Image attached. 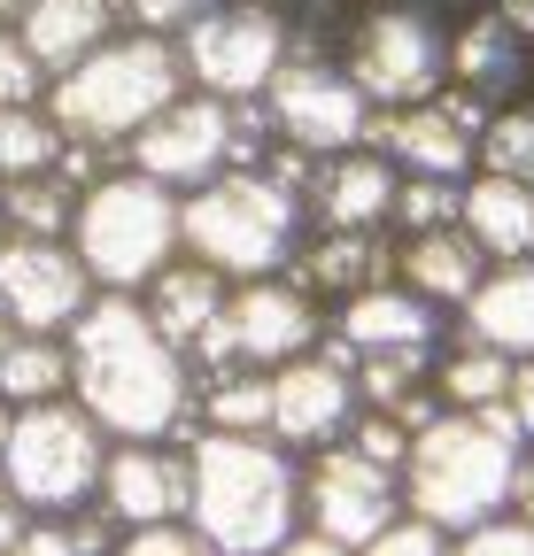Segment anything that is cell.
<instances>
[{
  "label": "cell",
  "mask_w": 534,
  "mask_h": 556,
  "mask_svg": "<svg viewBox=\"0 0 534 556\" xmlns=\"http://www.w3.org/2000/svg\"><path fill=\"white\" fill-rule=\"evenodd\" d=\"M395 518H403V471L364 464L349 441L302 456V526H310V533L341 541V548H364V541H380Z\"/></svg>",
  "instance_id": "5bb4252c"
},
{
  "label": "cell",
  "mask_w": 534,
  "mask_h": 556,
  "mask_svg": "<svg viewBox=\"0 0 534 556\" xmlns=\"http://www.w3.org/2000/svg\"><path fill=\"white\" fill-rule=\"evenodd\" d=\"M526 441L511 433L504 409H442L434 426L411 433L403 456V518L434 533H473L481 518L511 510V479H519Z\"/></svg>",
  "instance_id": "3957f363"
},
{
  "label": "cell",
  "mask_w": 534,
  "mask_h": 556,
  "mask_svg": "<svg viewBox=\"0 0 534 556\" xmlns=\"http://www.w3.org/2000/svg\"><path fill=\"white\" fill-rule=\"evenodd\" d=\"M395 278H403L411 294H426L434 309H464L481 294L488 278V255L473 248V232L464 225H442V232H395Z\"/></svg>",
  "instance_id": "7402d4cb"
},
{
  "label": "cell",
  "mask_w": 534,
  "mask_h": 556,
  "mask_svg": "<svg viewBox=\"0 0 534 556\" xmlns=\"http://www.w3.org/2000/svg\"><path fill=\"white\" fill-rule=\"evenodd\" d=\"M186 93V62L178 39L163 31H116L109 47H94L78 70H62L47 86V116L62 139H86V148H132V131L156 124L171 101Z\"/></svg>",
  "instance_id": "277c9868"
},
{
  "label": "cell",
  "mask_w": 534,
  "mask_h": 556,
  "mask_svg": "<svg viewBox=\"0 0 534 556\" xmlns=\"http://www.w3.org/2000/svg\"><path fill=\"white\" fill-rule=\"evenodd\" d=\"M464 232L488 263H526L534 255V186L519 178H496V170H473L464 178Z\"/></svg>",
  "instance_id": "484cf974"
},
{
  "label": "cell",
  "mask_w": 534,
  "mask_h": 556,
  "mask_svg": "<svg viewBox=\"0 0 534 556\" xmlns=\"http://www.w3.org/2000/svg\"><path fill=\"white\" fill-rule=\"evenodd\" d=\"M511 518H526V526H534V448L519 456V479H511Z\"/></svg>",
  "instance_id": "7bdbcfd3"
},
{
  "label": "cell",
  "mask_w": 534,
  "mask_h": 556,
  "mask_svg": "<svg viewBox=\"0 0 534 556\" xmlns=\"http://www.w3.org/2000/svg\"><path fill=\"white\" fill-rule=\"evenodd\" d=\"M442 332H449V309L411 294L403 278H387V287H372V294H349L341 309H333V325H325V340L349 348V364L357 356H434Z\"/></svg>",
  "instance_id": "ac0fdd59"
},
{
  "label": "cell",
  "mask_w": 534,
  "mask_h": 556,
  "mask_svg": "<svg viewBox=\"0 0 534 556\" xmlns=\"http://www.w3.org/2000/svg\"><path fill=\"white\" fill-rule=\"evenodd\" d=\"M225 294H233V278H218L210 263H194V255H178V263H163L148 287H140V309H148V325L178 348V356H194L210 332H218V317H225Z\"/></svg>",
  "instance_id": "603a6c76"
},
{
  "label": "cell",
  "mask_w": 534,
  "mask_h": 556,
  "mask_svg": "<svg viewBox=\"0 0 534 556\" xmlns=\"http://www.w3.org/2000/svg\"><path fill=\"white\" fill-rule=\"evenodd\" d=\"M287 278L310 302H349L395 278V232H302Z\"/></svg>",
  "instance_id": "44dd1931"
},
{
  "label": "cell",
  "mask_w": 534,
  "mask_h": 556,
  "mask_svg": "<svg viewBox=\"0 0 534 556\" xmlns=\"http://www.w3.org/2000/svg\"><path fill=\"white\" fill-rule=\"evenodd\" d=\"M71 248L101 294H140L163 263H178V193L116 163L78 193Z\"/></svg>",
  "instance_id": "8992f818"
},
{
  "label": "cell",
  "mask_w": 534,
  "mask_h": 556,
  "mask_svg": "<svg viewBox=\"0 0 534 556\" xmlns=\"http://www.w3.org/2000/svg\"><path fill=\"white\" fill-rule=\"evenodd\" d=\"M24 9H32V0H0V24H16Z\"/></svg>",
  "instance_id": "bcb514c9"
},
{
  "label": "cell",
  "mask_w": 534,
  "mask_h": 556,
  "mask_svg": "<svg viewBox=\"0 0 534 556\" xmlns=\"http://www.w3.org/2000/svg\"><path fill=\"white\" fill-rule=\"evenodd\" d=\"M457 556H534V526L511 518V510H496L473 533H457Z\"/></svg>",
  "instance_id": "8d00e7d4"
},
{
  "label": "cell",
  "mask_w": 534,
  "mask_h": 556,
  "mask_svg": "<svg viewBox=\"0 0 534 556\" xmlns=\"http://www.w3.org/2000/svg\"><path fill=\"white\" fill-rule=\"evenodd\" d=\"M62 348H71V402L109 441H194V371L148 325L140 294H94Z\"/></svg>",
  "instance_id": "6da1fadb"
},
{
  "label": "cell",
  "mask_w": 534,
  "mask_h": 556,
  "mask_svg": "<svg viewBox=\"0 0 534 556\" xmlns=\"http://www.w3.org/2000/svg\"><path fill=\"white\" fill-rule=\"evenodd\" d=\"M71 217H78V186L62 170L0 186V232H16V240H71Z\"/></svg>",
  "instance_id": "f1b7e54d"
},
{
  "label": "cell",
  "mask_w": 534,
  "mask_h": 556,
  "mask_svg": "<svg viewBox=\"0 0 534 556\" xmlns=\"http://www.w3.org/2000/svg\"><path fill=\"white\" fill-rule=\"evenodd\" d=\"M325 340V309L295 287V278H240V287L225 294V317L218 332L186 356V371H218V364H248V371H280L295 356H310V348Z\"/></svg>",
  "instance_id": "30bf717a"
},
{
  "label": "cell",
  "mask_w": 534,
  "mask_h": 556,
  "mask_svg": "<svg viewBox=\"0 0 534 556\" xmlns=\"http://www.w3.org/2000/svg\"><path fill=\"white\" fill-rule=\"evenodd\" d=\"M263 116H272V131L310 163L349 155V148L372 139V101L357 93L349 70L325 62V54H287L280 78L263 86Z\"/></svg>",
  "instance_id": "8fae6325"
},
{
  "label": "cell",
  "mask_w": 534,
  "mask_h": 556,
  "mask_svg": "<svg viewBox=\"0 0 534 556\" xmlns=\"http://www.w3.org/2000/svg\"><path fill=\"white\" fill-rule=\"evenodd\" d=\"M295 54V31L263 0H218L178 31L186 86L210 101H263V86L280 78V62Z\"/></svg>",
  "instance_id": "9c48e42d"
},
{
  "label": "cell",
  "mask_w": 534,
  "mask_h": 556,
  "mask_svg": "<svg viewBox=\"0 0 534 556\" xmlns=\"http://www.w3.org/2000/svg\"><path fill=\"white\" fill-rule=\"evenodd\" d=\"M116 24H124L116 0H32V9L16 16L24 47L47 62V78H62V70H78L94 47H109Z\"/></svg>",
  "instance_id": "d4e9b609"
},
{
  "label": "cell",
  "mask_w": 534,
  "mask_h": 556,
  "mask_svg": "<svg viewBox=\"0 0 534 556\" xmlns=\"http://www.w3.org/2000/svg\"><path fill=\"white\" fill-rule=\"evenodd\" d=\"M47 62L24 47L16 24H0V109H47Z\"/></svg>",
  "instance_id": "e575fe53"
},
{
  "label": "cell",
  "mask_w": 534,
  "mask_h": 556,
  "mask_svg": "<svg viewBox=\"0 0 534 556\" xmlns=\"http://www.w3.org/2000/svg\"><path fill=\"white\" fill-rule=\"evenodd\" d=\"M109 556H218V548L178 518V526H148V533H116Z\"/></svg>",
  "instance_id": "74e56055"
},
{
  "label": "cell",
  "mask_w": 534,
  "mask_h": 556,
  "mask_svg": "<svg viewBox=\"0 0 534 556\" xmlns=\"http://www.w3.org/2000/svg\"><path fill=\"white\" fill-rule=\"evenodd\" d=\"M186 479V526L218 556H280L302 533V456L272 433H194Z\"/></svg>",
  "instance_id": "7a4b0ae2"
},
{
  "label": "cell",
  "mask_w": 534,
  "mask_h": 556,
  "mask_svg": "<svg viewBox=\"0 0 534 556\" xmlns=\"http://www.w3.org/2000/svg\"><path fill=\"white\" fill-rule=\"evenodd\" d=\"M496 16H504L511 31H526V39H534V0H496Z\"/></svg>",
  "instance_id": "f6af8a7d"
},
{
  "label": "cell",
  "mask_w": 534,
  "mask_h": 556,
  "mask_svg": "<svg viewBox=\"0 0 534 556\" xmlns=\"http://www.w3.org/2000/svg\"><path fill=\"white\" fill-rule=\"evenodd\" d=\"M62 163V131L47 109H0V186L9 178H39Z\"/></svg>",
  "instance_id": "4dcf8cb0"
},
{
  "label": "cell",
  "mask_w": 534,
  "mask_h": 556,
  "mask_svg": "<svg viewBox=\"0 0 534 556\" xmlns=\"http://www.w3.org/2000/svg\"><path fill=\"white\" fill-rule=\"evenodd\" d=\"M481 170L534 186V101H511V109L488 116V131H481Z\"/></svg>",
  "instance_id": "d6a6232c"
},
{
  "label": "cell",
  "mask_w": 534,
  "mask_h": 556,
  "mask_svg": "<svg viewBox=\"0 0 534 556\" xmlns=\"http://www.w3.org/2000/svg\"><path fill=\"white\" fill-rule=\"evenodd\" d=\"M116 9L140 24V31H186L202 9H218V0H116Z\"/></svg>",
  "instance_id": "ab89813d"
},
{
  "label": "cell",
  "mask_w": 534,
  "mask_h": 556,
  "mask_svg": "<svg viewBox=\"0 0 534 556\" xmlns=\"http://www.w3.org/2000/svg\"><path fill=\"white\" fill-rule=\"evenodd\" d=\"M109 433L62 394V402H39V409H16L9 426V448H0V479L9 495L32 510V518H71V510H94L101 495V471H109Z\"/></svg>",
  "instance_id": "52a82bcc"
},
{
  "label": "cell",
  "mask_w": 534,
  "mask_h": 556,
  "mask_svg": "<svg viewBox=\"0 0 534 556\" xmlns=\"http://www.w3.org/2000/svg\"><path fill=\"white\" fill-rule=\"evenodd\" d=\"M526 78H534V39L511 31L496 9L464 16V24L449 31V86H457V93H473L488 116L511 109V93H519Z\"/></svg>",
  "instance_id": "ffe728a7"
},
{
  "label": "cell",
  "mask_w": 534,
  "mask_h": 556,
  "mask_svg": "<svg viewBox=\"0 0 534 556\" xmlns=\"http://www.w3.org/2000/svg\"><path fill=\"white\" fill-rule=\"evenodd\" d=\"M71 394V348L54 332H9L0 348V409H39Z\"/></svg>",
  "instance_id": "83f0119b"
},
{
  "label": "cell",
  "mask_w": 534,
  "mask_h": 556,
  "mask_svg": "<svg viewBox=\"0 0 534 556\" xmlns=\"http://www.w3.org/2000/svg\"><path fill=\"white\" fill-rule=\"evenodd\" d=\"M124 163L171 186V193H194V186H210L218 170H233V101H210V93H178L156 124L132 131V148Z\"/></svg>",
  "instance_id": "2e32d148"
},
{
  "label": "cell",
  "mask_w": 534,
  "mask_h": 556,
  "mask_svg": "<svg viewBox=\"0 0 534 556\" xmlns=\"http://www.w3.org/2000/svg\"><path fill=\"white\" fill-rule=\"evenodd\" d=\"M357 364L341 340H318L310 356L272 371V441L287 456H318V448H341L357 426Z\"/></svg>",
  "instance_id": "4fadbf2b"
},
{
  "label": "cell",
  "mask_w": 534,
  "mask_h": 556,
  "mask_svg": "<svg viewBox=\"0 0 534 556\" xmlns=\"http://www.w3.org/2000/svg\"><path fill=\"white\" fill-rule=\"evenodd\" d=\"M0 348H9V317H0Z\"/></svg>",
  "instance_id": "c3c4849f"
},
{
  "label": "cell",
  "mask_w": 534,
  "mask_h": 556,
  "mask_svg": "<svg viewBox=\"0 0 534 556\" xmlns=\"http://www.w3.org/2000/svg\"><path fill=\"white\" fill-rule=\"evenodd\" d=\"M372 9H411V0H372Z\"/></svg>",
  "instance_id": "7dc6e473"
},
{
  "label": "cell",
  "mask_w": 534,
  "mask_h": 556,
  "mask_svg": "<svg viewBox=\"0 0 534 556\" xmlns=\"http://www.w3.org/2000/svg\"><path fill=\"white\" fill-rule=\"evenodd\" d=\"M511 387V356L496 348H473V340H449L442 364H434V402L442 409H496Z\"/></svg>",
  "instance_id": "f546056e"
},
{
  "label": "cell",
  "mask_w": 534,
  "mask_h": 556,
  "mask_svg": "<svg viewBox=\"0 0 534 556\" xmlns=\"http://www.w3.org/2000/svg\"><path fill=\"white\" fill-rule=\"evenodd\" d=\"M395 186H403V170L372 148L325 155L302 193V225L310 232H395Z\"/></svg>",
  "instance_id": "d6986e66"
},
{
  "label": "cell",
  "mask_w": 534,
  "mask_h": 556,
  "mask_svg": "<svg viewBox=\"0 0 534 556\" xmlns=\"http://www.w3.org/2000/svg\"><path fill=\"white\" fill-rule=\"evenodd\" d=\"M302 201L263 170H218L210 186L178 193V255L210 263L218 278H280L302 248Z\"/></svg>",
  "instance_id": "5b68a950"
},
{
  "label": "cell",
  "mask_w": 534,
  "mask_h": 556,
  "mask_svg": "<svg viewBox=\"0 0 534 556\" xmlns=\"http://www.w3.org/2000/svg\"><path fill=\"white\" fill-rule=\"evenodd\" d=\"M263 9H280V0H263Z\"/></svg>",
  "instance_id": "681fc988"
},
{
  "label": "cell",
  "mask_w": 534,
  "mask_h": 556,
  "mask_svg": "<svg viewBox=\"0 0 534 556\" xmlns=\"http://www.w3.org/2000/svg\"><path fill=\"white\" fill-rule=\"evenodd\" d=\"M194 433H272V371H194Z\"/></svg>",
  "instance_id": "4316f807"
},
{
  "label": "cell",
  "mask_w": 534,
  "mask_h": 556,
  "mask_svg": "<svg viewBox=\"0 0 534 556\" xmlns=\"http://www.w3.org/2000/svg\"><path fill=\"white\" fill-rule=\"evenodd\" d=\"M186 441H116L94 510L116 533H148V526H178L186 518Z\"/></svg>",
  "instance_id": "e0dca14e"
},
{
  "label": "cell",
  "mask_w": 534,
  "mask_h": 556,
  "mask_svg": "<svg viewBox=\"0 0 534 556\" xmlns=\"http://www.w3.org/2000/svg\"><path fill=\"white\" fill-rule=\"evenodd\" d=\"M504 417H511V433L534 448V364H511V387H504V402H496Z\"/></svg>",
  "instance_id": "60d3db41"
},
{
  "label": "cell",
  "mask_w": 534,
  "mask_h": 556,
  "mask_svg": "<svg viewBox=\"0 0 534 556\" xmlns=\"http://www.w3.org/2000/svg\"><path fill=\"white\" fill-rule=\"evenodd\" d=\"M464 217V178H403L395 186V232H442Z\"/></svg>",
  "instance_id": "836d02e7"
},
{
  "label": "cell",
  "mask_w": 534,
  "mask_h": 556,
  "mask_svg": "<svg viewBox=\"0 0 534 556\" xmlns=\"http://www.w3.org/2000/svg\"><path fill=\"white\" fill-rule=\"evenodd\" d=\"M481 131H488V109L473 93L442 86L419 109H372L364 148L387 155L403 178H473L481 170Z\"/></svg>",
  "instance_id": "7c38bea8"
},
{
  "label": "cell",
  "mask_w": 534,
  "mask_h": 556,
  "mask_svg": "<svg viewBox=\"0 0 534 556\" xmlns=\"http://www.w3.org/2000/svg\"><path fill=\"white\" fill-rule=\"evenodd\" d=\"M457 340L496 348L511 364H534V255L526 263H488L481 294L457 309Z\"/></svg>",
  "instance_id": "cb8c5ba5"
},
{
  "label": "cell",
  "mask_w": 534,
  "mask_h": 556,
  "mask_svg": "<svg viewBox=\"0 0 534 556\" xmlns=\"http://www.w3.org/2000/svg\"><path fill=\"white\" fill-rule=\"evenodd\" d=\"M349 448H357L364 464H380V471H403V456H411V426H403V417H387V409H357Z\"/></svg>",
  "instance_id": "d590c367"
},
{
  "label": "cell",
  "mask_w": 534,
  "mask_h": 556,
  "mask_svg": "<svg viewBox=\"0 0 534 556\" xmlns=\"http://www.w3.org/2000/svg\"><path fill=\"white\" fill-rule=\"evenodd\" d=\"M24 526H32V510L9 495V479H0V556H9V548L24 541Z\"/></svg>",
  "instance_id": "b9f144b4"
},
{
  "label": "cell",
  "mask_w": 534,
  "mask_h": 556,
  "mask_svg": "<svg viewBox=\"0 0 534 556\" xmlns=\"http://www.w3.org/2000/svg\"><path fill=\"white\" fill-rule=\"evenodd\" d=\"M280 556H357V548H341V541H325V533H310V526H302Z\"/></svg>",
  "instance_id": "ee69618b"
},
{
  "label": "cell",
  "mask_w": 534,
  "mask_h": 556,
  "mask_svg": "<svg viewBox=\"0 0 534 556\" xmlns=\"http://www.w3.org/2000/svg\"><path fill=\"white\" fill-rule=\"evenodd\" d=\"M357 556H457V541L449 533H434V526H419V518H395L380 541H364Z\"/></svg>",
  "instance_id": "f35d334b"
},
{
  "label": "cell",
  "mask_w": 534,
  "mask_h": 556,
  "mask_svg": "<svg viewBox=\"0 0 534 556\" xmlns=\"http://www.w3.org/2000/svg\"><path fill=\"white\" fill-rule=\"evenodd\" d=\"M341 70L372 109H419L449 86V24H434L419 0L364 9L357 24H341Z\"/></svg>",
  "instance_id": "ba28073f"
},
{
  "label": "cell",
  "mask_w": 534,
  "mask_h": 556,
  "mask_svg": "<svg viewBox=\"0 0 534 556\" xmlns=\"http://www.w3.org/2000/svg\"><path fill=\"white\" fill-rule=\"evenodd\" d=\"M109 548H116V526L101 510H71V518H32L9 556H109Z\"/></svg>",
  "instance_id": "1f68e13d"
},
{
  "label": "cell",
  "mask_w": 534,
  "mask_h": 556,
  "mask_svg": "<svg viewBox=\"0 0 534 556\" xmlns=\"http://www.w3.org/2000/svg\"><path fill=\"white\" fill-rule=\"evenodd\" d=\"M101 287L86 278L78 248L71 240H16L0 232V317H9V332H71L86 317Z\"/></svg>",
  "instance_id": "9a60e30c"
}]
</instances>
